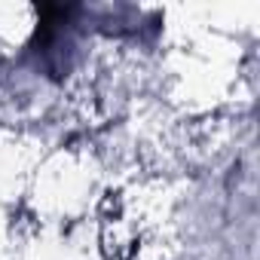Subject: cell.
<instances>
[{"instance_id":"cell-1","label":"cell","mask_w":260,"mask_h":260,"mask_svg":"<svg viewBox=\"0 0 260 260\" xmlns=\"http://www.w3.org/2000/svg\"><path fill=\"white\" fill-rule=\"evenodd\" d=\"M80 16L83 7L77 4H46L37 10V28L25 46V61L37 74L49 80H64L71 74V68L77 64L83 34Z\"/></svg>"}]
</instances>
